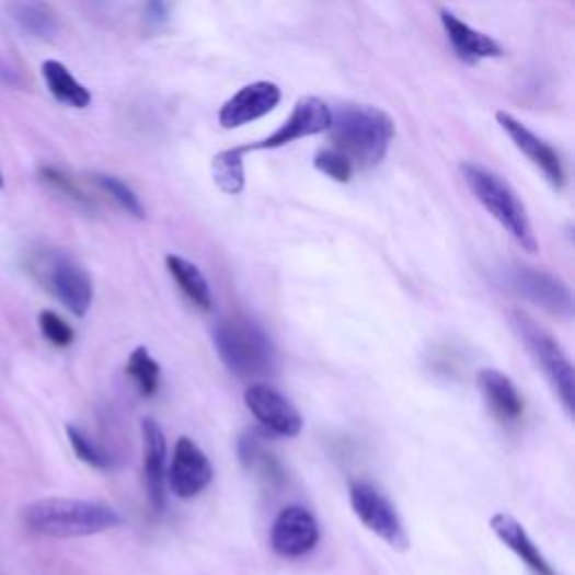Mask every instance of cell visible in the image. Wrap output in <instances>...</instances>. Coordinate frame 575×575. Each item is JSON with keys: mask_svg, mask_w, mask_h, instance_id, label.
<instances>
[{"mask_svg": "<svg viewBox=\"0 0 575 575\" xmlns=\"http://www.w3.org/2000/svg\"><path fill=\"white\" fill-rule=\"evenodd\" d=\"M211 476L214 470L207 455L189 436H181L179 444H175L166 476L171 493L181 499H194L211 483Z\"/></svg>", "mask_w": 575, "mask_h": 575, "instance_id": "obj_11", "label": "cell"}, {"mask_svg": "<svg viewBox=\"0 0 575 575\" xmlns=\"http://www.w3.org/2000/svg\"><path fill=\"white\" fill-rule=\"evenodd\" d=\"M145 438V476L147 491L153 510H164L166 506V444L164 432L153 418L142 421Z\"/></svg>", "mask_w": 575, "mask_h": 575, "instance_id": "obj_15", "label": "cell"}, {"mask_svg": "<svg viewBox=\"0 0 575 575\" xmlns=\"http://www.w3.org/2000/svg\"><path fill=\"white\" fill-rule=\"evenodd\" d=\"M513 329L517 331L519 340L526 344L530 358L544 373L549 384L553 387L555 395L568 416L575 410V380H573V365L566 358L562 346L538 324L530 320L526 313L513 311Z\"/></svg>", "mask_w": 575, "mask_h": 575, "instance_id": "obj_6", "label": "cell"}, {"mask_svg": "<svg viewBox=\"0 0 575 575\" xmlns=\"http://www.w3.org/2000/svg\"><path fill=\"white\" fill-rule=\"evenodd\" d=\"M245 147H234L220 151L211 160V179L216 187L228 196H239L245 189Z\"/></svg>", "mask_w": 575, "mask_h": 575, "instance_id": "obj_22", "label": "cell"}, {"mask_svg": "<svg viewBox=\"0 0 575 575\" xmlns=\"http://www.w3.org/2000/svg\"><path fill=\"white\" fill-rule=\"evenodd\" d=\"M476 387L488 403L491 412L502 423H517L524 416V398L515 382L497 369H481L476 373Z\"/></svg>", "mask_w": 575, "mask_h": 575, "instance_id": "obj_17", "label": "cell"}, {"mask_svg": "<svg viewBox=\"0 0 575 575\" xmlns=\"http://www.w3.org/2000/svg\"><path fill=\"white\" fill-rule=\"evenodd\" d=\"M21 521L34 536L70 540L106 533L122 526V515L102 502L46 497L23 506Z\"/></svg>", "mask_w": 575, "mask_h": 575, "instance_id": "obj_1", "label": "cell"}, {"mask_svg": "<svg viewBox=\"0 0 575 575\" xmlns=\"http://www.w3.org/2000/svg\"><path fill=\"white\" fill-rule=\"evenodd\" d=\"M93 183L106 194L111 196L126 214H130L133 218L142 220L147 216V209L142 205V200L138 198V194L133 192L124 181L115 179V175L108 173H93Z\"/></svg>", "mask_w": 575, "mask_h": 575, "instance_id": "obj_26", "label": "cell"}, {"mask_svg": "<svg viewBox=\"0 0 575 575\" xmlns=\"http://www.w3.org/2000/svg\"><path fill=\"white\" fill-rule=\"evenodd\" d=\"M320 542V526L311 510L303 506L284 508L271 530L273 551L281 557H301Z\"/></svg>", "mask_w": 575, "mask_h": 575, "instance_id": "obj_12", "label": "cell"}, {"mask_svg": "<svg viewBox=\"0 0 575 575\" xmlns=\"http://www.w3.org/2000/svg\"><path fill=\"white\" fill-rule=\"evenodd\" d=\"M493 533L499 542H504L530 571L536 575H557L549 560L542 555V551L536 547V542L528 538L526 528L508 513H497L491 519Z\"/></svg>", "mask_w": 575, "mask_h": 575, "instance_id": "obj_18", "label": "cell"}, {"mask_svg": "<svg viewBox=\"0 0 575 575\" xmlns=\"http://www.w3.org/2000/svg\"><path fill=\"white\" fill-rule=\"evenodd\" d=\"M495 117H497L499 126L504 128L506 136L513 140V145L542 171V175L549 181V185L557 192L564 189L566 173H564V164H562V158L557 156V151L549 142H544L540 136H536V133L530 130L528 126H524L519 119H515L513 115L499 111Z\"/></svg>", "mask_w": 575, "mask_h": 575, "instance_id": "obj_14", "label": "cell"}, {"mask_svg": "<svg viewBox=\"0 0 575 575\" xmlns=\"http://www.w3.org/2000/svg\"><path fill=\"white\" fill-rule=\"evenodd\" d=\"M329 126H331V108L318 97H301L295 104L292 115L273 133V136H268L261 142L248 145L245 151L281 149L297 140L320 136V133L329 130Z\"/></svg>", "mask_w": 575, "mask_h": 575, "instance_id": "obj_9", "label": "cell"}, {"mask_svg": "<svg viewBox=\"0 0 575 575\" xmlns=\"http://www.w3.org/2000/svg\"><path fill=\"white\" fill-rule=\"evenodd\" d=\"M315 169L322 171L324 175H329L331 181L335 183H348L350 181V175H353V166L350 160L340 153L337 149H324L315 156Z\"/></svg>", "mask_w": 575, "mask_h": 575, "instance_id": "obj_28", "label": "cell"}, {"mask_svg": "<svg viewBox=\"0 0 575 575\" xmlns=\"http://www.w3.org/2000/svg\"><path fill=\"white\" fill-rule=\"evenodd\" d=\"M440 23H444V30H446L452 48L461 61L476 64L483 59H499L504 55L502 46L493 36L470 27L468 23H463L452 12H448V10L440 12Z\"/></svg>", "mask_w": 575, "mask_h": 575, "instance_id": "obj_16", "label": "cell"}, {"mask_svg": "<svg viewBox=\"0 0 575 575\" xmlns=\"http://www.w3.org/2000/svg\"><path fill=\"white\" fill-rule=\"evenodd\" d=\"M281 102V88L273 81H254L243 85L218 111V124L232 130L271 115Z\"/></svg>", "mask_w": 575, "mask_h": 575, "instance_id": "obj_13", "label": "cell"}, {"mask_svg": "<svg viewBox=\"0 0 575 575\" xmlns=\"http://www.w3.org/2000/svg\"><path fill=\"white\" fill-rule=\"evenodd\" d=\"M239 455H241V461L243 465L250 470V472H258L263 474L265 479H279L281 476V470H279V463L275 461V457L265 450V446L261 444V438L256 434H245L241 438L239 444Z\"/></svg>", "mask_w": 575, "mask_h": 575, "instance_id": "obj_24", "label": "cell"}, {"mask_svg": "<svg viewBox=\"0 0 575 575\" xmlns=\"http://www.w3.org/2000/svg\"><path fill=\"white\" fill-rule=\"evenodd\" d=\"M506 284L526 301L542 308L549 315L571 318L573 295L571 288L555 275L528 268V265H513L506 273Z\"/></svg>", "mask_w": 575, "mask_h": 575, "instance_id": "obj_8", "label": "cell"}, {"mask_svg": "<svg viewBox=\"0 0 575 575\" xmlns=\"http://www.w3.org/2000/svg\"><path fill=\"white\" fill-rule=\"evenodd\" d=\"M41 74H43V79H46L50 95L59 104H66L70 108H88L91 106V102H93L91 91H88L83 83H79L61 61H55V59L43 61Z\"/></svg>", "mask_w": 575, "mask_h": 575, "instance_id": "obj_19", "label": "cell"}, {"mask_svg": "<svg viewBox=\"0 0 575 575\" xmlns=\"http://www.w3.org/2000/svg\"><path fill=\"white\" fill-rule=\"evenodd\" d=\"M10 12L14 23L34 38H53L59 32L57 12L46 0H16Z\"/></svg>", "mask_w": 575, "mask_h": 575, "instance_id": "obj_21", "label": "cell"}, {"mask_svg": "<svg viewBox=\"0 0 575 575\" xmlns=\"http://www.w3.org/2000/svg\"><path fill=\"white\" fill-rule=\"evenodd\" d=\"M461 175L474 198L491 211V216L521 245V250H526L528 254H536L540 245L533 226H530L528 211L515 194V189L504 179H499L497 173L474 162H463Z\"/></svg>", "mask_w": 575, "mask_h": 575, "instance_id": "obj_4", "label": "cell"}, {"mask_svg": "<svg viewBox=\"0 0 575 575\" xmlns=\"http://www.w3.org/2000/svg\"><path fill=\"white\" fill-rule=\"evenodd\" d=\"M147 19L151 25H162L171 16V0H147Z\"/></svg>", "mask_w": 575, "mask_h": 575, "instance_id": "obj_30", "label": "cell"}, {"mask_svg": "<svg viewBox=\"0 0 575 575\" xmlns=\"http://www.w3.org/2000/svg\"><path fill=\"white\" fill-rule=\"evenodd\" d=\"M245 405L252 416L277 436L292 438L301 432L303 418L288 398L271 384L254 382L245 389Z\"/></svg>", "mask_w": 575, "mask_h": 575, "instance_id": "obj_10", "label": "cell"}, {"mask_svg": "<svg viewBox=\"0 0 575 575\" xmlns=\"http://www.w3.org/2000/svg\"><path fill=\"white\" fill-rule=\"evenodd\" d=\"M38 179H41L43 183H46L48 187H53L55 192H59L61 196L70 198L72 203H77V205H81V207H93V198L88 196V194L70 179V175L64 173L61 169H57V166H41V169H38Z\"/></svg>", "mask_w": 575, "mask_h": 575, "instance_id": "obj_27", "label": "cell"}, {"mask_svg": "<svg viewBox=\"0 0 575 575\" xmlns=\"http://www.w3.org/2000/svg\"><path fill=\"white\" fill-rule=\"evenodd\" d=\"M218 358L239 378L271 376L277 367V350L265 331L245 318L223 320L214 329Z\"/></svg>", "mask_w": 575, "mask_h": 575, "instance_id": "obj_3", "label": "cell"}, {"mask_svg": "<svg viewBox=\"0 0 575 575\" xmlns=\"http://www.w3.org/2000/svg\"><path fill=\"white\" fill-rule=\"evenodd\" d=\"M126 373L133 378V382L138 384V391L145 398H153L158 393L162 371L147 346H138L130 353L128 363H126Z\"/></svg>", "mask_w": 575, "mask_h": 575, "instance_id": "obj_23", "label": "cell"}, {"mask_svg": "<svg viewBox=\"0 0 575 575\" xmlns=\"http://www.w3.org/2000/svg\"><path fill=\"white\" fill-rule=\"evenodd\" d=\"M27 273L46 288L68 313L85 318L91 311L95 288L91 275L72 256L59 250H36L27 256Z\"/></svg>", "mask_w": 575, "mask_h": 575, "instance_id": "obj_5", "label": "cell"}, {"mask_svg": "<svg viewBox=\"0 0 575 575\" xmlns=\"http://www.w3.org/2000/svg\"><path fill=\"white\" fill-rule=\"evenodd\" d=\"M38 326H41L43 337H46L57 348H68L74 342L72 326L53 311H43L38 315Z\"/></svg>", "mask_w": 575, "mask_h": 575, "instance_id": "obj_29", "label": "cell"}, {"mask_svg": "<svg viewBox=\"0 0 575 575\" xmlns=\"http://www.w3.org/2000/svg\"><path fill=\"white\" fill-rule=\"evenodd\" d=\"M66 434H68V440L70 446L74 450V455L91 468H97V470H113L115 468V459L102 448L97 446L95 440L88 436L81 427L77 425H68L66 427Z\"/></svg>", "mask_w": 575, "mask_h": 575, "instance_id": "obj_25", "label": "cell"}, {"mask_svg": "<svg viewBox=\"0 0 575 575\" xmlns=\"http://www.w3.org/2000/svg\"><path fill=\"white\" fill-rule=\"evenodd\" d=\"M5 187V181H3V173H0V189H3Z\"/></svg>", "mask_w": 575, "mask_h": 575, "instance_id": "obj_31", "label": "cell"}, {"mask_svg": "<svg viewBox=\"0 0 575 575\" xmlns=\"http://www.w3.org/2000/svg\"><path fill=\"white\" fill-rule=\"evenodd\" d=\"M166 271L196 308H200V311H211L214 308L211 288L196 263H192L181 254H166Z\"/></svg>", "mask_w": 575, "mask_h": 575, "instance_id": "obj_20", "label": "cell"}, {"mask_svg": "<svg viewBox=\"0 0 575 575\" xmlns=\"http://www.w3.org/2000/svg\"><path fill=\"white\" fill-rule=\"evenodd\" d=\"M329 136L333 149L344 153L353 166L371 169L380 164L395 136L393 119L365 104H344L331 111Z\"/></svg>", "mask_w": 575, "mask_h": 575, "instance_id": "obj_2", "label": "cell"}, {"mask_svg": "<svg viewBox=\"0 0 575 575\" xmlns=\"http://www.w3.org/2000/svg\"><path fill=\"white\" fill-rule=\"evenodd\" d=\"M348 499L350 508L356 517L376 533L380 540H384L389 547L398 551H407L410 538L405 524L398 515L395 506L382 495L373 483L367 481H350L348 485Z\"/></svg>", "mask_w": 575, "mask_h": 575, "instance_id": "obj_7", "label": "cell"}]
</instances>
